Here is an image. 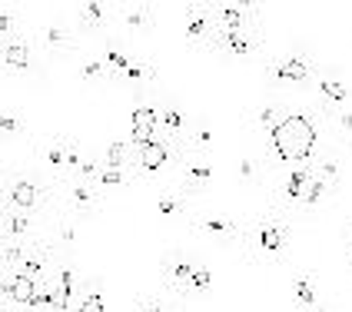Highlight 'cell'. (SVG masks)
Returning <instances> with one entry per match:
<instances>
[{"label": "cell", "mask_w": 352, "mask_h": 312, "mask_svg": "<svg viewBox=\"0 0 352 312\" xmlns=\"http://www.w3.org/2000/svg\"><path fill=\"white\" fill-rule=\"evenodd\" d=\"M322 117H326V123L333 126L339 137H346L352 143V103L339 107V110H329V113H322Z\"/></svg>", "instance_id": "e575fe53"}, {"label": "cell", "mask_w": 352, "mask_h": 312, "mask_svg": "<svg viewBox=\"0 0 352 312\" xmlns=\"http://www.w3.org/2000/svg\"><path fill=\"white\" fill-rule=\"evenodd\" d=\"M43 226H50V223H43L37 216L30 213H20V210H7V206H0V239H14V243H37L40 230Z\"/></svg>", "instance_id": "4fadbf2b"}, {"label": "cell", "mask_w": 352, "mask_h": 312, "mask_svg": "<svg viewBox=\"0 0 352 312\" xmlns=\"http://www.w3.org/2000/svg\"><path fill=\"white\" fill-rule=\"evenodd\" d=\"M336 196V186L333 183H326L319 173H313L309 179V186H306V193H302V203H299V213L296 216H313L319 210H326V203Z\"/></svg>", "instance_id": "603a6c76"}, {"label": "cell", "mask_w": 352, "mask_h": 312, "mask_svg": "<svg viewBox=\"0 0 352 312\" xmlns=\"http://www.w3.org/2000/svg\"><path fill=\"white\" fill-rule=\"evenodd\" d=\"M0 137L3 140L27 137V120H20L17 113H0Z\"/></svg>", "instance_id": "74e56055"}, {"label": "cell", "mask_w": 352, "mask_h": 312, "mask_svg": "<svg viewBox=\"0 0 352 312\" xmlns=\"http://www.w3.org/2000/svg\"><path fill=\"white\" fill-rule=\"evenodd\" d=\"M57 193H60V206L74 219H94L103 210V193L87 179H77V176L63 179V183H57Z\"/></svg>", "instance_id": "30bf717a"}, {"label": "cell", "mask_w": 352, "mask_h": 312, "mask_svg": "<svg viewBox=\"0 0 352 312\" xmlns=\"http://www.w3.org/2000/svg\"><path fill=\"white\" fill-rule=\"evenodd\" d=\"M319 77L316 70V60L306 47H289L283 54H273V57L263 63V80L270 90H293V87H306Z\"/></svg>", "instance_id": "3957f363"}, {"label": "cell", "mask_w": 352, "mask_h": 312, "mask_svg": "<svg viewBox=\"0 0 352 312\" xmlns=\"http://www.w3.org/2000/svg\"><path fill=\"white\" fill-rule=\"evenodd\" d=\"M67 143H70V137H54L37 143L40 170H43V176L50 183H63L67 179Z\"/></svg>", "instance_id": "e0dca14e"}, {"label": "cell", "mask_w": 352, "mask_h": 312, "mask_svg": "<svg viewBox=\"0 0 352 312\" xmlns=\"http://www.w3.org/2000/svg\"><path fill=\"white\" fill-rule=\"evenodd\" d=\"M190 199H193V196L179 193V190L170 186V190L160 193V199H157V219L160 223H190V216H193Z\"/></svg>", "instance_id": "44dd1931"}, {"label": "cell", "mask_w": 352, "mask_h": 312, "mask_svg": "<svg viewBox=\"0 0 352 312\" xmlns=\"http://www.w3.org/2000/svg\"><path fill=\"white\" fill-rule=\"evenodd\" d=\"M266 50V40L259 27H246V30H233V34H223L216 30L213 43L206 47V54H216L219 60H253Z\"/></svg>", "instance_id": "9c48e42d"}, {"label": "cell", "mask_w": 352, "mask_h": 312, "mask_svg": "<svg viewBox=\"0 0 352 312\" xmlns=\"http://www.w3.org/2000/svg\"><path fill=\"white\" fill-rule=\"evenodd\" d=\"M250 120H253L256 133H263V137H276V133H279V126H283V120H286V103H279L276 97L259 100V103L253 107V113H250Z\"/></svg>", "instance_id": "ffe728a7"}, {"label": "cell", "mask_w": 352, "mask_h": 312, "mask_svg": "<svg viewBox=\"0 0 352 312\" xmlns=\"http://www.w3.org/2000/svg\"><path fill=\"white\" fill-rule=\"evenodd\" d=\"M316 173V163L313 159H302V163H293L286 166L283 173L273 179V206L283 210V213L296 216L299 213V203H302V193L309 186V179Z\"/></svg>", "instance_id": "52a82bcc"}, {"label": "cell", "mask_w": 352, "mask_h": 312, "mask_svg": "<svg viewBox=\"0 0 352 312\" xmlns=\"http://www.w3.org/2000/svg\"><path fill=\"white\" fill-rule=\"evenodd\" d=\"M183 34L186 40L193 43L196 50H206L216 37V20L210 14V7L206 3H193V7H186V14H183Z\"/></svg>", "instance_id": "9a60e30c"}, {"label": "cell", "mask_w": 352, "mask_h": 312, "mask_svg": "<svg viewBox=\"0 0 352 312\" xmlns=\"http://www.w3.org/2000/svg\"><path fill=\"white\" fill-rule=\"evenodd\" d=\"M0 63L10 77H40L43 74V60H40V47L27 30H20L17 37L0 40Z\"/></svg>", "instance_id": "8992f818"}, {"label": "cell", "mask_w": 352, "mask_h": 312, "mask_svg": "<svg viewBox=\"0 0 352 312\" xmlns=\"http://www.w3.org/2000/svg\"><path fill=\"white\" fill-rule=\"evenodd\" d=\"M77 27L83 34H100L107 27V7L103 3H80L77 7Z\"/></svg>", "instance_id": "f546056e"}, {"label": "cell", "mask_w": 352, "mask_h": 312, "mask_svg": "<svg viewBox=\"0 0 352 312\" xmlns=\"http://www.w3.org/2000/svg\"><path fill=\"white\" fill-rule=\"evenodd\" d=\"M289 243H293V216L270 206L266 213H259L243 226L239 249L246 256V263L256 266H283L289 259Z\"/></svg>", "instance_id": "6da1fadb"}, {"label": "cell", "mask_w": 352, "mask_h": 312, "mask_svg": "<svg viewBox=\"0 0 352 312\" xmlns=\"http://www.w3.org/2000/svg\"><path fill=\"white\" fill-rule=\"evenodd\" d=\"M313 83H316V97H319L322 113L352 103V90L346 87V80H339V74H333V70H319V77H316Z\"/></svg>", "instance_id": "ac0fdd59"}, {"label": "cell", "mask_w": 352, "mask_h": 312, "mask_svg": "<svg viewBox=\"0 0 352 312\" xmlns=\"http://www.w3.org/2000/svg\"><path fill=\"white\" fill-rule=\"evenodd\" d=\"M313 163H316V173L339 190V179H342V159H339L336 153H322V156H313Z\"/></svg>", "instance_id": "836d02e7"}, {"label": "cell", "mask_w": 352, "mask_h": 312, "mask_svg": "<svg viewBox=\"0 0 352 312\" xmlns=\"http://www.w3.org/2000/svg\"><path fill=\"white\" fill-rule=\"evenodd\" d=\"M100 159H103L107 166H120V170H133V163H137V146L130 143V137L110 140V143L103 146V153H100Z\"/></svg>", "instance_id": "484cf974"}, {"label": "cell", "mask_w": 352, "mask_h": 312, "mask_svg": "<svg viewBox=\"0 0 352 312\" xmlns=\"http://www.w3.org/2000/svg\"><path fill=\"white\" fill-rule=\"evenodd\" d=\"M60 203L57 183H50L43 173H27V170H10L3 176V206L7 210H20L50 223V206Z\"/></svg>", "instance_id": "7a4b0ae2"}, {"label": "cell", "mask_w": 352, "mask_h": 312, "mask_svg": "<svg viewBox=\"0 0 352 312\" xmlns=\"http://www.w3.org/2000/svg\"><path fill=\"white\" fill-rule=\"evenodd\" d=\"M213 176H216V166H213V159H210V153L183 150L179 159H176L173 176H170L166 183L186 196H199L213 186Z\"/></svg>", "instance_id": "277c9868"}, {"label": "cell", "mask_w": 352, "mask_h": 312, "mask_svg": "<svg viewBox=\"0 0 352 312\" xmlns=\"http://www.w3.org/2000/svg\"><path fill=\"white\" fill-rule=\"evenodd\" d=\"M183 150H190V146H176L173 140H166L160 133L150 146H143L137 150V163H133V170H137V179L140 183H150V179H170L176 170V159Z\"/></svg>", "instance_id": "5b68a950"}, {"label": "cell", "mask_w": 352, "mask_h": 312, "mask_svg": "<svg viewBox=\"0 0 352 312\" xmlns=\"http://www.w3.org/2000/svg\"><path fill=\"white\" fill-rule=\"evenodd\" d=\"M117 20L126 34H146V30L157 27V10L146 7V3H133V7H123Z\"/></svg>", "instance_id": "cb8c5ba5"}, {"label": "cell", "mask_w": 352, "mask_h": 312, "mask_svg": "<svg viewBox=\"0 0 352 312\" xmlns=\"http://www.w3.org/2000/svg\"><path fill=\"white\" fill-rule=\"evenodd\" d=\"M77 80L80 83H110V87H113V74H110V67H107L97 54L77 60Z\"/></svg>", "instance_id": "f1b7e54d"}, {"label": "cell", "mask_w": 352, "mask_h": 312, "mask_svg": "<svg viewBox=\"0 0 352 312\" xmlns=\"http://www.w3.org/2000/svg\"><path fill=\"white\" fill-rule=\"evenodd\" d=\"M213 126L206 123V120H193V126H190V140H186V146L196 150V153H213Z\"/></svg>", "instance_id": "d6a6232c"}, {"label": "cell", "mask_w": 352, "mask_h": 312, "mask_svg": "<svg viewBox=\"0 0 352 312\" xmlns=\"http://www.w3.org/2000/svg\"><path fill=\"white\" fill-rule=\"evenodd\" d=\"M236 176H239L243 186H259L263 183V163L253 159V156H246V159L236 163Z\"/></svg>", "instance_id": "8d00e7d4"}, {"label": "cell", "mask_w": 352, "mask_h": 312, "mask_svg": "<svg viewBox=\"0 0 352 312\" xmlns=\"http://www.w3.org/2000/svg\"><path fill=\"white\" fill-rule=\"evenodd\" d=\"M133 183H140L137 179V170H120V166H107L103 163V170H100L97 176V186L103 196H110V193H123V190H130Z\"/></svg>", "instance_id": "d4e9b609"}, {"label": "cell", "mask_w": 352, "mask_h": 312, "mask_svg": "<svg viewBox=\"0 0 352 312\" xmlns=\"http://www.w3.org/2000/svg\"><path fill=\"white\" fill-rule=\"evenodd\" d=\"M299 312H333L329 306H322V302H316V306H309V309H299Z\"/></svg>", "instance_id": "b9f144b4"}, {"label": "cell", "mask_w": 352, "mask_h": 312, "mask_svg": "<svg viewBox=\"0 0 352 312\" xmlns=\"http://www.w3.org/2000/svg\"><path fill=\"white\" fill-rule=\"evenodd\" d=\"M137 312H170V306H166V299H160V293L157 296H140Z\"/></svg>", "instance_id": "ab89813d"}, {"label": "cell", "mask_w": 352, "mask_h": 312, "mask_svg": "<svg viewBox=\"0 0 352 312\" xmlns=\"http://www.w3.org/2000/svg\"><path fill=\"white\" fill-rule=\"evenodd\" d=\"M346 253H349V263H352V223H349V230H346Z\"/></svg>", "instance_id": "60d3db41"}, {"label": "cell", "mask_w": 352, "mask_h": 312, "mask_svg": "<svg viewBox=\"0 0 352 312\" xmlns=\"http://www.w3.org/2000/svg\"><path fill=\"white\" fill-rule=\"evenodd\" d=\"M196 263H199V259L186 256L183 249H166V253L160 256V279H163V289L179 296V299H190V282H193Z\"/></svg>", "instance_id": "8fae6325"}, {"label": "cell", "mask_w": 352, "mask_h": 312, "mask_svg": "<svg viewBox=\"0 0 352 312\" xmlns=\"http://www.w3.org/2000/svg\"><path fill=\"white\" fill-rule=\"evenodd\" d=\"M186 226H190L193 233L213 239L216 246H239V239H243V223H239L233 213H226V210H213V206H206V210H193V216H190V223H186Z\"/></svg>", "instance_id": "ba28073f"}, {"label": "cell", "mask_w": 352, "mask_h": 312, "mask_svg": "<svg viewBox=\"0 0 352 312\" xmlns=\"http://www.w3.org/2000/svg\"><path fill=\"white\" fill-rule=\"evenodd\" d=\"M34 243H14V239H0V263H3V273H17L23 266V259L30 256Z\"/></svg>", "instance_id": "1f68e13d"}, {"label": "cell", "mask_w": 352, "mask_h": 312, "mask_svg": "<svg viewBox=\"0 0 352 312\" xmlns=\"http://www.w3.org/2000/svg\"><path fill=\"white\" fill-rule=\"evenodd\" d=\"M157 117H160V133L166 140H173L176 146H186L190 140V126H193V117L179 107V100H160L157 103Z\"/></svg>", "instance_id": "5bb4252c"}, {"label": "cell", "mask_w": 352, "mask_h": 312, "mask_svg": "<svg viewBox=\"0 0 352 312\" xmlns=\"http://www.w3.org/2000/svg\"><path fill=\"white\" fill-rule=\"evenodd\" d=\"M293 302L296 309H309V306H316L319 302V279H316V273H296L293 276Z\"/></svg>", "instance_id": "4316f807"}, {"label": "cell", "mask_w": 352, "mask_h": 312, "mask_svg": "<svg viewBox=\"0 0 352 312\" xmlns=\"http://www.w3.org/2000/svg\"><path fill=\"white\" fill-rule=\"evenodd\" d=\"M47 243H50L60 256H67L70 249H77L80 246V219H74V216L50 219V226H47Z\"/></svg>", "instance_id": "7402d4cb"}, {"label": "cell", "mask_w": 352, "mask_h": 312, "mask_svg": "<svg viewBox=\"0 0 352 312\" xmlns=\"http://www.w3.org/2000/svg\"><path fill=\"white\" fill-rule=\"evenodd\" d=\"M100 170H103V159H100V156H87V159H83V166H80L77 179H87V183H97Z\"/></svg>", "instance_id": "f35d334b"}, {"label": "cell", "mask_w": 352, "mask_h": 312, "mask_svg": "<svg viewBox=\"0 0 352 312\" xmlns=\"http://www.w3.org/2000/svg\"><path fill=\"white\" fill-rule=\"evenodd\" d=\"M74 312H107V299H103V286H100V279H83L77 309Z\"/></svg>", "instance_id": "4dcf8cb0"}, {"label": "cell", "mask_w": 352, "mask_h": 312, "mask_svg": "<svg viewBox=\"0 0 352 312\" xmlns=\"http://www.w3.org/2000/svg\"><path fill=\"white\" fill-rule=\"evenodd\" d=\"M210 14L216 20V30L223 34H233V30H246V27H256V14L259 7L243 0V3H210Z\"/></svg>", "instance_id": "2e32d148"}, {"label": "cell", "mask_w": 352, "mask_h": 312, "mask_svg": "<svg viewBox=\"0 0 352 312\" xmlns=\"http://www.w3.org/2000/svg\"><path fill=\"white\" fill-rule=\"evenodd\" d=\"M97 57L103 60L107 67H110V74H113V80H117L120 74H123V70L130 67L133 54H130V47H123L120 40H107V43H103V47L97 50Z\"/></svg>", "instance_id": "83f0119b"}, {"label": "cell", "mask_w": 352, "mask_h": 312, "mask_svg": "<svg viewBox=\"0 0 352 312\" xmlns=\"http://www.w3.org/2000/svg\"><path fill=\"white\" fill-rule=\"evenodd\" d=\"M30 37H34V43L40 47V54H47V57H54V60L74 57L77 47H80L77 34H74L70 27L57 23V20H43V23H37Z\"/></svg>", "instance_id": "7c38bea8"}, {"label": "cell", "mask_w": 352, "mask_h": 312, "mask_svg": "<svg viewBox=\"0 0 352 312\" xmlns=\"http://www.w3.org/2000/svg\"><path fill=\"white\" fill-rule=\"evenodd\" d=\"M206 293H213V269L199 259V263H196V269H193V282H190V299L206 296Z\"/></svg>", "instance_id": "d590c367"}, {"label": "cell", "mask_w": 352, "mask_h": 312, "mask_svg": "<svg viewBox=\"0 0 352 312\" xmlns=\"http://www.w3.org/2000/svg\"><path fill=\"white\" fill-rule=\"evenodd\" d=\"M157 63L146 57H133L130 60V67L113 80V87H123V90H133V93H143L146 87H153L157 83Z\"/></svg>", "instance_id": "d6986e66"}]
</instances>
